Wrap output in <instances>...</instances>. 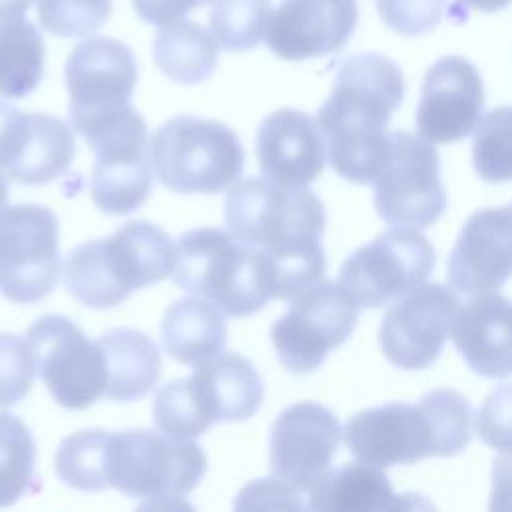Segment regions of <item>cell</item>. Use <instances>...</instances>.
I'll return each instance as SVG.
<instances>
[{
	"instance_id": "1",
	"label": "cell",
	"mask_w": 512,
	"mask_h": 512,
	"mask_svg": "<svg viewBox=\"0 0 512 512\" xmlns=\"http://www.w3.org/2000/svg\"><path fill=\"white\" fill-rule=\"evenodd\" d=\"M228 230L266 256L276 300H292L318 282L326 268L324 204L306 186L268 178L236 180L226 192Z\"/></svg>"
},
{
	"instance_id": "2",
	"label": "cell",
	"mask_w": 512,
	"mask_h": 512,
	"mask_svg": "<svg viewBox=\"0 0 512 512\" xmlns=\"http://www.w3.org/2000/svg\"><path fill=\"white\" fill-rule=\"evenodd\" d=\"M402 70L384 54L348 56L316 114L326 160L346 180L372 184L390 146L388 120L402 104Z\"/></svg>"
},
{
	"instance_id": "3",
	"label": "cell",
	"mask_w": 512,
	"mask_h": 512,
	"mask_svg": "<svg viewBox=\"0 0 512 512\" xmlns=\"http://www.w3.org/2000/svg\"><path fill=\"white\" fill-rule=\"evenodd\" d=\"M176 244L152 222L134 220L108 238L76 246L64 260L66 290L84 306L112 308L134 290L172 276Z\"/></svg>"
},
{
	"instance_id": "4",
	"label": "cell",
	"mask_w": 512,
	"mask_h": 512,
	"mask_svg": "<svg viewBox=\"0 0 512 512\" xmlns=\"http://www.w3.org/2000/svg\"><path fill=\"white\" fill-rule=\"evenodd\" d=\"M172 280L234 318L262 310L274 294L266 256L240 242L230 230L210 226L178 238Z\"/></svg>"
},
{
	"instance_id": "5",
	"label": "cell",
	"mask_w": 512,
	"mask_h": 512,
	"mask_svg": "<svg viewBox=\"0 0 512 512\" xmlns=\"http://www.w3.org/2000/svg\"><path fill=\"white\" fill-rule=\"evenodd\" d=\"M148 158L162 186L184 194H216L244 168L238 136L222 122L176 116L148 140Z\"/></svg>"
},
{
	"instance_id": "6",
	"label": "cell",
	"mask_w": 512,
	"mask_h": 512,
	"mask_svg": "<svg viewBox=\"0 0 512 512\" xmlns=\"http://www.w3.org/2000/svg\"><path fill=\"white\" fill-rule=\"evenodd\" d=\"M206 472V454L192 438L156 430L108 432L106 482L130 498L168 502L192 492Z\"/></svg>"
},
{
	"instance_id": "7",
	"label": "cell",
	"mask_w": 512,
	"mask_h": 512,
	"mask_svg": "<svg viewBox=\"0 0 512 512\" xmlns=\"http://www.w3.org/2000/svg\"><path fill=\"white\" fill-rule=\"evenodd\" d=\"M136 80L138 64L124 42L114 38L80 42L66 62L70 126L90 142L132 108Z\"/></svg>"
},
{
	"instance_id": "8",
	"label": "cell",
	"mask_w": 512,
	"mask_h": 512,
	"mask_svg": "<svg viewBox=\"0 0 512 512\" xmlns=\"http://www.w3.org/2000/svg\"><path fill=\"white\" fill-rule=\"evenodd\" d=\"M358 306L338 282L318 280L298 296L270 330L282 366L294 374H310L330 350L346 342L356 328Z\"/></svg>"
},
{
	"instance_id": "9",
	"label": "cell",
	"mask_w": 512,
	"mask_h": 512,
	"mask_svg": "<svg viewBox=\"0 0 512 512\" xmlns=\"http://www.w3.org/2000/svg\"><path fill=\"white\" fill-rule=\"evenodd\" d=\"M434 260V248L418 228L392 226L346 258L338 284L358 308H378L420 286Z\"/></svg>"
},
{
	"instance_id": "10",
	"label": "cell",
	"mask_w": 512,
	"mask_h": 512,
	"mask_svg": "<svg viewBox=\"0 0 512 512\" xmlns=\"http://www.w3.org/2000/svg\"><path fill=\"white\" fill-rule=\"evenodd\" d=\"M372 184L376 212L392 226L426 228L446 208L438 152L430 140L412 132H390L388 154Z\"/></svg>"
},
{
	"instance_id": "11",
	"label": "cell",
	"mask_w": 512,
	"mask_h": 512,
	"mask_svg": "<svg viewBox=\"0 0 512 512\" xmlns=\"http://www.w3.org/2000/svg\"><path fill=\"white\" fill-rule=\"evenodd\" d=\"M60 276L58 220L40 204H16L0 218V294L16 304L46 298Z\"/></svg>"
},
{
	"instance_id": "12",
	"label": "cell",
	"mask_w": 512,
	"mask_h": 512,
	"mask_svg": "<svg viewBox=\"0 0 512 512\" xmlns=\"http://www.w3.org/2000/svg\"><path fill=\"white\" fill-rule=\"evenodd\" d=\"M36 372L52 398L68 408L82 410L106 392V360L98 342L66 316H40L26 332Z\"/></svg>"
},
{
	"instance_id": "13",
	"label": "cell",
	"mask_w": 512,
	"mask_h": 512,
	"mask_svg": "<svg viewBox=\"0 0 512 512\" xmlns=\"http://www.w3.org/2000/svg\"><path fill=\"white\" fill-rule=\"evenodd\" d=\"M88 146L96 152L90 174L92 202L106 214L124 216L152 192V164L144 118L130 108L102 128Z\"/></svg>"
},
{
	"instance_id": "14",
	"label": "cell",
	"mask_w": 512,
	"mask_h": 512,
	"mask_svg": "<svg viewBox=\"0 0 512 512\" xmlns=\"http://www.w3.org/2000/svg\"><path fill=\"white\" fill-rule=\"evenodd\" d=\"M460 308L444 284H420L384 312L378 340L386 360L402 370H424L436 362Z\"/></svg>"
},
{
	"instance_id": "15",
	"label": "cell",
	"mask_w": 512,
	"mask_h": 512,
	"mask_svg": "<svg viewBox=\"0 0 512 512\" xmlns=\"http://www.w3.org/2000/svg\"><path fill=\"white\" fill-rule=\"evenodd\" d=\"M76 154L72 128L44 112L0 100V174L28 186L62 176Z\"/></svg>"
},
{
	"instance_id": "16",
	"label": "cell",
	"mask_w": 512,
	"mask_h": 512,
	"mask_svg": "<svg viewBox=\"0 0 512 512\" xmlns=\"http://www.w3.org/2000/svg\"><path fill=\"white\" fill-rule=\"evenodd\" d=\"M340 436V422L326 406L318 402L288 406L270 430L272 476L306 496L330 470Z\"/></svg>"
},
{
	"instance_id": "17",
	"label": "cell",
	"mask_w": 512,
	"mask_h": 512,
	"mask_svg": "<svg viewBox=\"0 0 512 512\" xmlns=\"http://www.w3.org/2000/svg\"><path fill=\"white\" fill-rule=\"evenodd\" d=\"M342 438L356 460L382 470L436 456L434 428L420 400L362 410L346 422Z\"/></svg>"
},
{
	"instance_id": "18",
	"label": "cell",
	"mask_w": 512,
	"mask_h": 512,
	"mask_svg": "<svg viewBox=\"0 0 512 512\" xmlns=\"http://www.w3.org/2000/svg\"><path fill=\"white\" fill-rule=\"evenodd\" d=\"M484 108V84L462 56L436 60L420 88L416 128L432 144H450L466 138L480 122Z\"/></svg>"
},
{
	"instance_id": "19",
	"label": "cell",
	"mask_w": 512,
	"mask_h": 512,
	"mask_svg": "<svg viewBox=\"0 0 512 512\" xmlns=\"http://www.w3.org/2000/svg\"><path fill=\"white\" fill-rule=\"evenodd\" d=\"M358 22L356 0H286L270 16L268 48L284 60L340 52Z\"/></svg>"
},
{
	"instance_id": "20",
	"label": "cell",
	"mask_w": 512,
	"mask_h": 512,
	"mask_svg": "<svg viewBox=\"0 0 512 512\" xmlns=\"http://www.w3.org/2000/svg\"><path fill=\"white\" fill-rule=\"evenodd\" d=\"M512 276V202L476 210L448 256V280L464 294L498 290Z\"/></svg>"
},
{
	"instance_id": "21",
	"label": "cell",
	"mask_w": 512,
	"mask_h": 512,
	"mask_svg": "<svg viewBox=\"0 0 512 512\" xmlns=\"http://www.w3.org/2000/svg\"><path fill=\"white\" fill-rule=\"evenodd\" d=\"M256 152L262 176L284 186H308L320 176L326 160L316 120L294 108H280L262 120Z\"/></svg>"
},
{
	"instance_id": "22",
	"label": "cell",
	"mask_w": 512,
	"mask_h": 512,
	"mask_svg": "<svg viewBox=\"0 0 512 512\" xmlns=\"http://www.w3.org/2000/svg\"><path fill=\"white\" fill-rule=\"evenodd\" d=\"M452 342L468 368L484 378L512 374V300L490 290L458 308Z\"/></svg>"
},
{
	"instance_id": "23",
	"label": "cell",
	"mask_w": 512,
	"mask_h": 512,
	"mask_svg": "<svg viewBox=\"0 0 512 512\" xmlns=\"http://www.w3.org/2000/svg\"><path fill=\"white\" fill-rule=\"evenodd\" d=\"M186 388L206 428L254 416L264 398L258 370L236 352H220L198 364L186 378Z\"/></svg>"
},
{
	"instance_id": "24",
	"label": "cell",
	"mask_w": 512,
	"mask_h": 512,
	"mask_svg": "<svg viewBox=\"0 0 512 512\" xmlns=\"http://www.w3.org/2000/svg\"><path fill=\"white\" fill-rule=\"evenodd\" d=\"M96 342L106 360V398L132 402L154 388L162 372V356L144 332L112 328Z\"/></svg>"
},
{
	"instance_id": "25",
	"label": "cell",
	"mask_w": 512,
	"mask_h": 512,
	"mask_svg": "<svg viewBox=\"0 0 512 512\" xmlns=\"http://www.w3.org/2000/svg\"><path fill=\"white\" fill-rule=\"evenodd\" d=\"M160 338L176 362L198 366L222 352L226 344L224 314L202 296H184L164 312Z\"/></svg>"
},
{
	"instance_id": "26",
	"label": "cell",
	"mask_w": 512,
	"mask_h": 512,
	"mask_svg": "<svg viewBox=\"0 0 512 512\" xmlns=\"http://www.w3.org/2000/svg\"><path fill=\"white\" fill-rule=\"evenodd\" d=\"M306 498V506L312 510L376 512L402 506L382 468L360 460L330 468L308 490Z\"/></svg>"
},
{
	"instance_id": "27",
	"label": "cell",
	"mask_w": 512,
	"mask_h": 512,
	"mask_svg": "<svg viewBox=\"0 0 512 512\" xmlns=\"http://www.w3.org/2000/svg\"><path fill=\"white\" fill-rule=\"evenodd\" d=\"M156 66L174 82L198 84L206 80L218 64V42L214 34L192 20L164 24L152 46Z\"/></svg>"
},
{
	"instance_id": "28",
	"label": "cell",
	"mask_w": 512,
	"mask_h": 512,
	"mask_svg": "<svg viewBox=\"0 0 512 512\" xmlns=\"http://www.w3.org/2000/svg\"><path fill=\"white\" fill-rule=\"evenodd\" d=\"M44 38L26 18L0 22V96L24 98L42 80Z\"/></svg>"
},
{
	"instance_id": "29",
	"label": "cell",
	"mask_w": 512,
	"mask_h": 512,
	"mask_svg": "<svg viewBox=\"0 0 512 512\" xmlns=\"http://www.w3.org/2000/svg\"><path fill=\"white\" fill-rule=\"evenodd\" d=\"M106 430H80L66 436L54 458L58 478L76 490H106Z\"/></svg>"
},
{
	"instance_id": "30",
	"label": "cell",
	"mask_w": 512,
	"mask_h": 512,
	"mask_svg": "<svg viewBox=\"0 0 512 512\" xmlns=\"http://www.w3.org/2000/svg\"><path fill=\"white\" fill-rule=\"evenodd\" d=\"M36 446L28 426L0 410V508L18 502L34 482Z\"/></svg>"
},
{
	"instance_id": "31",
	"label": "cell",
	"mask_w": 512,
	"mask_h": 512,
	"mask_svg": "<svg viewBox=\"0 0 512 512\" xmlns=\"http://www.w3.org/2000/svg\"><path fill=\"white\" fill-rule=\"evenodd\" d=\"M270 16V0H218L210 12V30L224 50L244 52L266 38Z\"/></svg>"
},
{
	"instance_id": "32",
	"label": "cell",
	"mask_w": 512,
	"mask_h": 512,
	"mask_svg": "<svg viewBox=\"0 0 512 512\" xmlns=\"http://www.w3.org/2000/svg\"><path fill=\"white\" fill-rule=\"evenodd\" d=\"M472 160L482 180H512V106L494 108L480 118L474 128Z\"/></svg>"
},
{
	"instance_id": "33",
	"label": "cell",
	"mask_w": 512,
	"mask_h": 512,
	"mask_svg": "<svg viewBox=\"0 0 512 512\" xmlns=\"http://www.w3.org/2000/svg\"><path fill=\"white\" fill-rule=\"evenodd\" d=\"M436 438V456L462 452L474 434V412L470 402L452 388H436L420 398Z\"/></svg>"
},
{
	"instance_id": "34",
	"label": "cell",
	"mask_w": 512,
	"mask_h": 512,
	"mask_svg": "<svg viewBox=\"0 0 512 512\" xmlns=\"http://www.w3.org/2000/svg\"><path fill=\"white\" fill-rule=\"evenodd\" d=\"M40 26L62 38H88L110 16V0H36Z\"/></svg>"
},
{
	"instance_id": "35",
	"label": "cell",
	"mask_w": 512,
	"mask_h": 512,
	"mask_svg": "<svg viewBox=\"0 0 512 512\" xmlns=\"http://www.w3.org/2000/svg\"><path fill=\"white\" fill-rule=\"evenodd\" d=\"M152 418L158 430L178 438H194L208 430L188 394L186 378L166 382L156 390Z\"/></svg>"
},
{
	"instance_id": "36",
	"label": "cell",
	"mask_w": 512,
	"mask_h": 512,
	"mask_svg": "<svg viewBox=\"0 0 512 512\" xmlns=\"http://www.w3.org/2000/svg\"><path fill=\"white\" fill-rule=\"evenodd\" d=\"M36 374L28 340L0 332V406H14L26 398Z\"/></svg>"
},
{
	"instance_id": "37",
	"label": "cell",
	"mask_w": 512,
	"mask_h": 512,
	"mask_svg": "<svg viewBox=\"0 0 512 512\" xmlns=\"http://www.w3.org/2000/svg\"><path fill=\"white\" fill-rule=\"evenodd\" d=\"M382 22L402 34L418 36L434 30L444 16L446 0H374Z\"/></svg>"
},
{
	"instance_id": "38",
	"label": "cell",
	"mask_w": 512,
	"mask_h": 512,
	"mask_svg": "<svg viewBox=\"0 0 512 512\" xmlns=\"http://www.w3.org/2000/svg\"><path fill=\"white\" fill-rule=\"evenodd\" d=\"M476 432L494 450H512V382L498 384L488 392L476 414Z\"/></svg>"
},
{
	"instance_id": "39",
	"label": "cell",
	"mask_w": 512,
	"mask_h": 512,
	"mask_svg": "<svg viewBox=\"0 0 512 512\" xmlns=\"http://www.w3.org/2000/svg\"><path fill=\"white\" fill-rule=\"evenodd\" d=\"M304 494L282 482L280 478H262L246 486L236 502V508H256V506H280V508H306L302 502Z\"/></svg>"
},
{
	"instance_id": "40",
	"label": "cell",
	"mask_w": 512,
	"mask_h": 512,
	"mask_svg": "<svg viewBox=\"0 0 512 512\" xmlns=\"http://www.w3.org/2000/svg\"><path fill=\"white\" fill-rule=\"evenodd\" d=\"M216 0H132L136 14L156 26L170 24L174 20L184 18L188 12L200 6H210Z\"/></svg>"
},
{
	"instance_id": "41",
	"label": "cell",
	"mask_w": 512,
	"mask_h": 512,
	"mask_svg": "<svg viewBox=\"0 0 512 512\" xmlns=\"http://www.w3.org/2000/svg\"><path fill=\"white\" fill-rule=\"evenodd\" d=\"M490 510H512V450L494 460Z\"/></svg>"
},
{
	"instance_id": "42",
	"label": "cell",
	"mask_w": 512,
	"mask_h": 512,
	"mask_svg": "<svg viewBox=\"0 0 512 512\" xmlns=\"http://www.w3.org/2000/svg\"><path fill=\"white\" fill-rule=\"evenodd\" d=\"M34 0H0V22L12 18H24Z\"/></svg>"
},
{
	"instance_id": "43",
	"label": "cell",
	"mask_w": 512,
	"mask_h": 512,
	"mask_svg": "<svg viewBox=\"0 0 512 512\" xmlns=\"http://www.w3.org/2000/svg\"><path fill=\"white\" fill-rule=\"evenodd\" d=\"M458 8L466 6L478 12H500L512 4V0H456Z\"/></svg>"
},
{
	"instance_id": "44",
	"label": "cell",
	"mask_w": 512,
	"mask_h": 512,
	"mask_svg": "<svg viewBox=\"0 0 512 512\" xmlns=\"http://www.w3.org/2000/svg\"><path fill=\"white\" fill-rule=\"evenodd\" d=\"M6 208H8V186H6V182H4V178L0 174V218H2Z\"/></svg>"
}]
</instances>
